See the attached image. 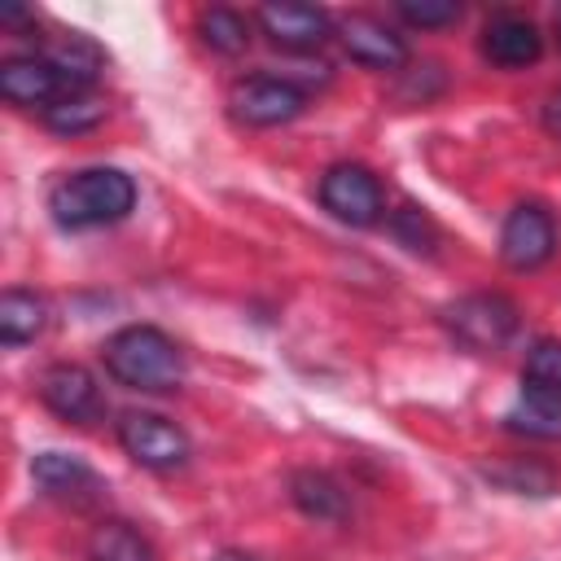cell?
<instances>
[{
    "instance_id": "obj_1",
    "label": "cell",
    "mask_w": 561,
    "mask_h": 561,
    "mask_svg": "<svg viewBox=\"0 0 561 561\" xmlns=\"http://www.w3.org/2000/svg\"><path fill=\"white\" fill-rule=\"evenodd\" d=\"M101 359H105V373L127 390L167 394V390H175L184 381V351L153 324L118 329L101 346Z\"/></svg>"
},
{
    "instance_id": "obj_2",
    "label": "cell",
    "mask_w": 561,
    "mask_h": 561,
    "mask_svg": "<svg viewBox=\"0 0 561 561\" xmlns=\"http://www.w3.org/2000/svg\"><path fill=\"white\" fill-rule=\"evenodd\" d=\"M131 206H136V184L118 167H83V171H70L48 193L53 219L61 228H70V232L118 224V219H127Z\"/></svg>"
},
{
    "instance_id": "obj_3",
    "label": "cell",
    "mask_w": 561,
    "mask_h": 561,
    "mask_svg": "<svg viewBox=\"0 0 561 561\" xmlns=\"http://www.w3.org/2000/svg\"><path fill=\"white\" fill-rule=\"evenodd\" d=\"M443 324L465 351L495 355L517 333V302L504 294H465L443 307Z\"/></svg>"
},
{
    "instance_id": "obj_4",
    "label": "cell",
    "mask_w": 561,
    "mask_h": 561,
    "mask_svg": "<svg viewBox=\"0 0 561 561\" xmlns=\"http://www.w3.org/2000/svg\"><path fill=\"white\" fill-rule=\"evenodd\" d=\"M118 443L140 469H153V473H171L188 460V434L175 421L140 408L118 416Z\"/></svg>"
},
{
    "instance_id": "obj_5",
    "label": "cell",
    "mask_w": 561,
    "mask_h": 561,
    "mask_svg": "<svg viewBox=\"0 0 561 561\" xmlns=\"http://www.w3.org/2000/svg\"><path fill=\"white\" fill-rule=\"evenodd\" d=\"M307 105V92L280 75H245L228 92V110L245 127H280L298 118Z\"/></svg>"
},
{
    "instance_id": "obj_6",
    "label": "cell",
    "mask_w": 561,
    "mask_h": 561,
    "mask_svg": "<svg viewBox=\"0 0 561 561\" xmlns=\"http://www.w3.org/2000/svg\"><path fill=\"white\" fill-rule=\"evenodd\" d=\"M320 206H324L333 219L351 224V228H368V224L381 219L386 197H381V184H377V175H373L368 167H359V162H337V167H329V171L320 175Z\"/></svg>"
},
{
    "instance_id": "obj_7",
    "label": "cell",
    "mask_w": 561,
    "mask_h": 561,
    "mask_svg": "<svg viewBox=\"0 0 561 561\" xmlns=\"http://www.w3.org/2000/svg\"><path fill=\"white\" fill-rule=\"evenodd\" d=\"M557 250V224L539 202H517L500 228V259L513 272H535Z\"/></svg>"
},
{
    "instance_id": "obj_8",
    "label": "cell",
    "mask_w": 561,
    "mask_h": 561,
    "mask_svg": "<svg viewBox=\"0 0 561 561\" xmlns=\"http://www.w3.org/2000/svg\"><path fill=\"white\" fill-rule=\"evenodd\" d=\"M39 399H44V408L53 416H61L70 425H92L105 412L101 386L83 364H53L39 377Z\"/></svg>"
},
{
    "instance_id": "obj_9",
    "label": "cell",
    "mask_w": 561,
    "mask_h": 561,
    "mask_svg": "<svg viewBox=\"0 0 561 561\" xmlns=\"http://www.w3.org/2000/svg\"><path fill=\"white\" fill-rule=\"evenodd\" d=\"M259 26L263 35L285 48V53H311L333 35V18L316 4H298V0H272L259 9Z\"/></svg>"
},
{
    "instance_id": "obj_10",
    "label": "cell",
    "mask_w": 561,
    "mask_h": 561,
    "mask_svg": "<svg viewBox=\"0 0 561 561\" xmlns=\"http://www.w3.org/2000/svg\"><path fill=\"white\" fill-rule=\"evenodd\" d=\"M337 39L346 48L351 61L368 66V70H399L408 61V44L399 31H390L381 18L373 13H346L337 22Z\"/></svg>"
},
{
    "instance_id": "obj_11",
    "label": "cell",
    "mask_w": 561,
    "mask_h": 561,
    "mask_svg": "<svg viewBox=\"0 0 561 561\" xmlns=\"http://www.w3.org/2000/svg\"><path fill=\"white\" fill-rule=\"evenodd\" d=\"M482 57L500 70H522V66H535L539 53H543V35L530 18L522 13H495L486 26H482V39H478Z\"/></svg>"
},
{
    "instance_id": "obj_12",
    "label": "cell",
    "mask_w": 561,
    "mask_h": 561,
    "mask_svg": "<svg viewBox=\"0 0 561 561\" xmlns=\"http://www.w3.org/2000/svg\"><path fill=\"white\" fill-rule=\"evenodd\" d=\"M0 96L13 101V105H39V110H53L57 101L70 96L66 79L57 75V66L35 53V57H13L0 66Z\"/></svg>"
},
{
    "instance_id": "obj_13",
    "label": "cell",
    "mask_w": 561,
    "mask_h": 561,
    "mask_svg": "<svg viewBox=\"0 0 561 561\" xmlns=\"http://www.w3.org/2000/svg\"><path fill=\"white\" fill-rule=\"evenodd\" d=\"M31 473L39 482L44 495L53 500H66V504H96L105 495V482L96 478L92 465H83L79 456H66V451H39L31 460Z\"/></svg>"
},
{
    "instance_id": "obj_14",
    "label": "cell",
    "mask_w": 561,
    "mask_h": 561,
    "mask_svg": "<svg viewBox=\"0 0 561 561\" xmlns=\"http://www.w3.org/2000/svg\"><path fill=\"white\" fill-rule=\"evenodd\" d=\"M504 425L513 434L539 438V443H557L561 438V394L557 390H539V386H522L517 399L504 412Z\"/></svg>"
},
{
    "instance_id": "obj_15",
    "label": "cell",
    "mask_w": 561,
    "mask_h": 561,
    "mask_svg": "<svg viewBox=\"0 0 561 561\" xmlns=\"http://www.w3.org/2000/svg\"><path fill=\"white\" fill-rule=\"evenodd\" d=\"M88 561H158V548L131 522L105 517L88 535Z\"/></svg>"
},
{
    "instance_id": "obj_16",
    "label": "cell",
    "mask_w": 561,
    "mask_h": 561,
    "mask_svg": "<svg viewBox=\"0 0 561 561\" xmlns=\"http://www.w3.org/2000/svg\"><path fill=\"white\" fill-rule=\"evenodd\" d=\"M48 324V302L31 289H4L0 294V337L4 346H22L35 342Z\"/></svg>"
},
{
    "instance_id": "obj_17",
    "label": "cell",
    "mask_w": 561,
    "mask_h": 561,
    "mask_svg": "<svg viewBox=\"0 0 561 561\" xmlns=\"http://www.w3.org/2000/svg\"><path fill=\"white\" fill-rule=\"evenodd\" d=\"M289 495H294V504H298L307 517H316V522H337V517L346 513V491H342L329 473H320V469H298V473L289 478Z\"/></svg>"
},
{
    "instance_id": "obj_18",
    "label": "cell",
    "mask_w": 561,
    "mask_h": 561,
    "mask_svg": "<svg viewBox=\"0 0 561 561\" xmlns=\"http://www.w3.org/2000/svg\"><path fill=\"white\" fill-rule=\"evenodd\" d=\"M197 35H202L206 48L232 57V53H241V48L250 44V18H241L237 9L215 4V9H202V13H197Z\"/></svg>"
},
{
    "instance_id": "obj_19",
    "label": "cell",
    "mask_w": 561,
    "mask_h": 561,
    "mask_svg": "<svg viewBox=\"0 0 561 561\" xmlns=\"http://www.w3.org/2000/svg\"><path fill=\"white\" fill-rule=\"evenodd\" d=\"M44 118H48L53 131H70L75 136V131H88V127H96L105 118V101L92 96V92H79V96L57 101L53 110H44Z\"/></svg>"
},
{
    "instance_id": "obj_20",
    "label": "cell",
    "mask_w": 561,
    "mask_h": 561,
    "mask_svg": "<svg viewBox=\"0 0 561 561\" xmlns=\"http://www.w3.org/2000/svg\"><path fill=\"white\" fill-rule=\"evenodd\" d=\"M522 386H539V390H557L561 394V342L557 337H539L526 351Z\"/></svg>"
},
{
    "instance_id": "obj_21",
    "label": "cell",
    "mask_w": 561,
    "mask_h": 561,
    "mask_svg": "<svg viewBox=\"0 0 561 561\" xmlns=\"http://www.w3.org/2000/svg\"><path fill=\"white\" fill-rule=\"evenodd\" d=\"M394 13H399L408 26L438 31V26H451V22L460 18V4H456V0H399Z\"/></svg>"
},
{
    "instance_id": "obj_22",
    "label": "cell",
    "mask_w": 561,
    "mask_h": 561,
    "mask_svg": "<svg viewBox=\"0 0 561 561\" xmlns=\"http://www.w3.org/2000/svg\"><path fill=\"white\" fill-rule=\"evenodd\" d=\"M486 473H491V478H500V482H508L513 491H535V486H530V478H535V482H543V486L552 491V473H548V469H539V465H513V469H486ZM535 495H539V491H535Z\"/></svg>"
},
{
    "instance_id": "obj_23",
    "label": "cell",
    "mask_w": 561,
    "mask_h": 561,
    "mask_svg": "<svg viewBox=\"0 0 561 561\" xmlns=\"http://www.w3.org/2000/svg\"><path fill=\"white\" fill-rule=\"evenodd\" d=\"M543 127L561 140V92H552V96L543 101Z\"/></svg>"
},
{
    "instance_id": "obj_24",
    "label": "cell",
    "mask_w": 561,
    "mask_h": 561,
    "mask_svg": "<svg viewBox=\"0 0 561 561\" xmlns=\"http://www.w3.org/2000/svg\"><path fill=\"white\" fill-rule=\"evenodd\" d=\"M210 561H254V557H245V552H219V557H210Z\"/></svg>"
},
{
    "instance_id": "obj_25",
    "label": "cell",
    "mask_w": 561,
    "mask_h": 561,
    "mask_svg": "<svg viewBox=\"0 0 561 561\" xmlns=\"http://www.w3.org/2000/svg\"><path fill=\"white\" fill-rule=\"evenodd\" d=\"M557 44H561V18H557Z\"/></svg>"
}]
</instances>
